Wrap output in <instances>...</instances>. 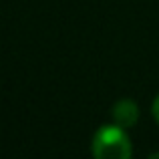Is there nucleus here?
Listing matches in <instances>:
<instances>
[{
    "label": "nucleus",
    "instance_id": "nucleus-1",
    "mask_svg": "<svg viewBox=\"0 0 159 159\" xmlns=\"http://www.w3.org/2000/svg\"><path fill=\"white\" fill-rule=\"evenodd\" d=\"M131 141L119 125H103L93 137V155L97 159H127L131 157Z\"/></svg>",
    "mask_w": 159,
    "mask_h": 159
},
{
    "label": "nucleus",
    "instance_id": "nucleus-2",
    "mask_svg": "<svg viewBox=\"0 0 159 159\" xmlns=\"http://www.w3.org/2000/svg\"><path fill=\"white\" fill-rule=\"evenodd\" d=\"M113 119H115V123L119 125V127L131 129L133 125L137 123V119H139V109H137L135 101H131V99L119 101L113 107Z\"/></svg>",
    "mask_w": 159,
    "mask_h": 159
},
{
    "label": "nucleus",
    "instance_id": "nucleus-3",
    "mask_svg": "<svg viewBox=\"0 0 159 159\" xmlns=\"http://www.w3.org/2000/svg\"><path fill=\"white\" fill-rule=\"evenodd\" d=\"M153 117H155V121L159 123V95H157L155 103H153Z\"/></svg>",
    "mask_w": 159,
    "mask_h": 159
}]
</instances>
